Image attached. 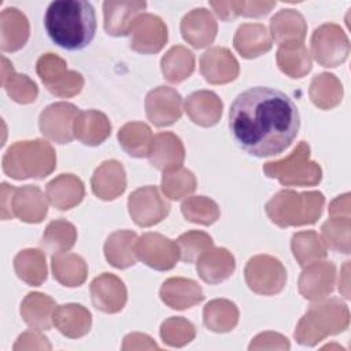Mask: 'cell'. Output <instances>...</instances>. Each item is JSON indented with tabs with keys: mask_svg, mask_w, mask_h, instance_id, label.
Wrapping results in <instances>:
<instances>
[{
	"mask_svg": "<svg viewBox=\"0 0 351 351\" xmlns=\"http://www.w3.org/2000/svg\"><path fill=\"white\" fill-rule=\"evenodd\" d=\"M300 117L292 99L276 88L254 86L233 100L229 130L237 145L256 158L284 152L296 138Z\"/></svg>",
	"mask_w": 351,
	"mask_h": 351,
	"instance_id": "obj_1",
	"label": "cell"
},
{
	"mask_svg": "<svg viewBox=\"0 0 351 351\" xmlns=\"http://www.w3.org/2000/svg\"><path fill=\"white\" fill-rule=\"evenodd\" d=\"M44 26L58 47L69 51L82 49L96 33L95 8L84 0L52 1L45 11Z\"/></svg>",
	"mask_w": 351,
	"mask_h": 351,
	"instance_id": "obj_2",
	"label": "cell"
},
{
	"mask_svg": "<svg viewBox=\"0 0 351 351\" xmlns=\"http://www.w3.org/2000/svg\"><path fill=\"white\" fill-rule=\"evenodd\" d=\"M324 203L321 192L281 191L266 204V213L274 223L282 228L314 223L322 213Z\"/></svg>",
	"mask_w": 351,
	"mask_h": 351,
	"instance_id": "obj_3",
	"label": "cell"
},
{
	"mask_svg": "<svg viewBox=\"0 0 351 351\" xmlns=\"http://www.w3.org/2000/svg\"><path fill=\"white\" fill-rule=\"evenodd\" d=\"M52 147L41 140L19 141L10 147L3 158V170L12 178H43L55 167Z\"/></svg>",
	"mask_w": 351,
	"mask_h": 351,
	"instance_id": "obj_4",
	"label": "cell"
},
{
	"mask_svg": "<svg viewBox=\"0 0 351 351\" xmlns=\"http://www.w3.org/2000/svg\"><path fill=\"white\" fill-rule=\"evenodd\" d=\"M308 144L300 141L288 158L266 163L263 171L270 178H278L282 185H315L321 181V169L308 160Z\"/></svg>",
	"mask_w": 351,
	"mask_h": 351,
	"instance_id": "obj_5",
	"label": "cell"
},
{
	"mask_svg": "<svg viewBox=\"0 0 351 351\" xmlns=\"http://www.w3.org/2000/svg\"><path fill=\"white\" fill-rule=\"evenodd\" d=\"M248 287L256 293H278L285 284L287 273L281 262L267 255H259L248 261L245 267Z\"/></svg>",
	"mask_w": 351,
	"mask_h": 351,
	"instance_id": "obj_6",
	"label": "cell"
},
{
	"mask_svg": "<svg viewBox=\"0 0 351 351\" xmlns=\"http://www.w3.org/2000/svg\"><path fill=\"white\" fill-rule=\"evenodd\" d=\"M313 55L325 67H336L348 55V38L343 30L333 23L322 25L315 29L311 38Z\"/></svg>",
	"mask_w": 351,
	"mask_h": 351,
	"instance_id": "obj_7",
	"label": "cell"
},
{
	"mask_svg": "<svg viewBox=\"0 0 351 351\" xmlns=\"http://www.w3.org/2000/svg\"><path fill=\"white\" fill-rule=\"evenodd\" d=\"M37 73L53 95L71 96L81 90V74L67 71L66 63L53 53H47L38 59Z\"/></svg>",
	"mask_w": 351,
	"mask_h": 351,
	"instance_id": "obj_8",
	"label": "cell"
},
{
	"mask_svg": "<svg viewBox=\"0 0 351 351\" xmlns=\"http://www.w3.org/2000/svg\"><path fill=\"white\" fill-rule=\"evenodd\" d=\"M170 204L159 195L156 186H144L129 196V213L140 226L158 223L167 215Z\"/></svg>",
	"mask_w": 351,
	"mask_h": 351,
	"instance_id": "obj_9",
	"label": "cell"
},
{
	"mask_svg": "<svg viewBox=\"0 0 351 351\" xmlns=\"http://www.w3.org/2000/svg\"><path fill=\"white\" fill-rule=\"evenodd\" d=\"M136 255L149 267L156 270L171 269L178 258L177 244L158 233H145L134 247Z\"/></svg>",
	"mask_w": 351,
	"mask_h": 351,
	"instance_id": "obj_10",
	"label": "cell"
},
{
	"mask_svg": "<svg viewBox=\"0 0 351 351\" xmlns=\"http://www.w3.org/2000/svg\"><path fill=\"white\" fill-rule=\"evenodd\" d=\"M78 114V108L69 103L47 107L40 115L41 133L59 144L70 143L74 137V121Z\"/></svg>",
	"mask_w": 351,
	"mask_h": 351,
	"instance_id": "obj_11",
	"label": "cell"
},
{
	"mask_svg": "<svg viewBox=\"0 0 351 351\" xmlns=\"http://www.w3.org/2000/svg\"><path fill=\"white\" fill-rule=\"evenodd\" d=\"M130 48L144 53L160 51L167 40V30L163 21L151 14L140 15L130 29Z\"/></svg>",
	"mask_w": 351,
	"mask_h": 351,
	"instance_id": "obj_12",
	"label": "cell"
},
{
	"mask_svg": "<svg viewBox=\"0 0 351 351\" xmlns=\"http://www.w3.org/2000/svg\"><path fill=\"white\" fill-rule=\"evenodd\" d=\"M147 115L156 126H167L181 117V96L166 86H159L147 95Z\"/></svg>",
	"mask_w": 351,
	"mask_h": 351,
	"instance_id": "obj_13",
	"label": "cell"
},
{
	"mask_svg": "<svg viewBox=\"0 0 351 351\" xmlns=\"http://www.w3.org/2000/svg\"><path fill=\"white\" fill-rule=\"evenodd\" d=\"M200 71L206 81L223 84L236 78L239 64L226 48H211L200 58Z\"/></svg>",
	"mask_w": 351,
	"mask_h": 351,
	"instance_id": "obj_14",
	"label": "cell"
},
{
	"mask_svg": "<svg viewBox=\"0 0 351 351\" xmlns=\"http://www.w3.org/2000/svg\"><path fill=\"white\" fill-rule=\"evenodd\" d=\"M90 292L92 302L96 308L106 313H117L122 310L126 302V289L123 282L108 273L93 280Z\"/></svg>",
	"mask_w": 351,
	"mask_h": 351,
	"instance_id": "obj_15",
	"label": "cell"
},
{
	"mask_svg": "<svg viewBox=\"0 0 351 351\" xmlns=\"http://www.w3.org/2000/svg\"><path fill=\"white\" fill-rule=\"evenodd\" d=\"M147 7L145 1H104V29L111 36H125L137 16Z\"/></svg>",
	"mask_w": 351,
	"mask_h": 351,
	"instance_id": "obj_16",
	"label": "cell"
},
{
	"mask_svg": "<svg viewBox=\"0 0 351 351\" xmlns=\"http://www.w3.org/2000/svg\"><path fill=\"white\" fill-rule=\"evenodd\" d=\"M148 159L152 166L163 171L178 169L184 160L181 140L169 132L156 134L152 140Z\"/></svg>",
	"mask_w": 351,
	"mask_h": 351,
	"instance_id": "obj_17",
	"label": "cell"
},
{
	"mask_svg": "<svg viewBox=\"0 0 351 351\" xmlns=\"http://www.w3.org/2000/svg\"><path fill=\"white\" fill-rule=\"evenodd\" d=\"M126 178L121 163L104 162L92 177V189L103 200H112L125 191Z\"/></svg>",
	"mask_w": 351,
	"mask_h": 351,
	"instance_id": "obj_18",
	"label": "cell"
},
{
	"mask_svg": "<svg viewBox=\"0 0 351 351\" xmlns=\"http://www.w3.org/2000/svg\"><path fill=\"white\" fill-rule=\"evenodd\" d=\"M162 300L171 308L184 310L203 300V292L197 282L185 278H170L160 289Z\"/></svg>",
	"mask_w": 351,
	"mask_h": 351,
	"instance_id": "obj_19",
	"label": "cell"
},
{
	"mask_svg": "<svg viewBox=\"0 0 351 351\" xmlns=\"http://www.w3.org/2000/svg\"><path fill=\"white\" fill-rule=\"evenodd\" d=\"M234 270V258L225 248L207 250L197 262L200 277L210 284H217L232 276Z\"/></svg>",
	"mask_w": 351,
	"mask_h": 351,
	"instance_id": "obj_20",
	"label": "cell"
},
{
	"mask_svg": "<svg viewBox=\"0 0 351 351\" xmlns=\"http://www.w3.org/2000/svg\"><path fill=\"white\" fill-rule=\"evenodd\" d=\"M185 110L195 123L202 126H213L221 117L222 103L215 93L199 90L186 99Z\"/></svg>",
	"mask_w": 351,
	"mask_h": 351,
	"instance_id": "obj_21",
	"label": "cell"
},
{
	"mask_svg": "<svg viewBox=\"0 0 351 351\" xmlns=\"http://www.w3.org/2000/svg\"><path fill=\"white\" fill-rule=\"evenodd\" d=\"M15 215L25 222H40L47 214V203L43 192L34 185H26L15 189V196L11 199Z\"/></svg>",
	"mask_w": 351,
	"mask_h": 351,
	"instance_id": "obj_22",
	"label": "cell"
},
{
	"mask_svg": "<svg viewBox=\"0 0 351 351\" xmlns=\"http://www.w3.org/2000/svg\"><path fill=\"white\" fill-rule=\"evenodd\" d=\"M74 134L84 144L97 145L111 133V125L107 117L97 111L80 112L74 121Z\"/></svg>",
	"mask_w": 351,
	"mask_h": 351,
	"instance_id": "obj_23",
	"label": "cell"
},
{
	"mask_svg": "<svg viewBox=\"0 0 351 351\" xmlns=\"http://www.w3.org/2000/svg\"><path fill=\"white\" fill-rule=\"evenodd\" d=\"M181 32L182 37L191 43L192 45L196 41L197 32L200 37V48L208 45L213 43L217 34V23L213 18V15L204 10V8H196L192 10L188 15L182 18L181 22Z\"/></svg>",
	"mask_w": 351,
	"mask_h": 351,
	"instance_id": "obj_24",
	"label": "cell"
},
{
	"mask_svg": "<svg viewBox=\"0 0 351 351\" xmlns=\"http://www.w3.org/2000/svg\"><path fill=\"white\" fill-rule=\"evenodd\" d=\"M271 34L280 45L289 43H303L306 23L303 16L293 10H282L270 22Z\"/></svg>",
	"mask_w": 351,
	"mask_h": 351,
	"instance_id": "obj_25",
	"label": "cell"
},
{
	"mask_svg": "<svg viewBox=\"0 0 351 351\" xmlns=\"http://www.w3.org/2000/svg\"><path fill=\"white\" fill-rule=\"evenodd\" d=\"M49 202L59 210H69L78 204L84 196L82 182L71 174H62L47 185Z\"/></svg>",
	"mask_w": 351,
	"mask_h": 351,
	"instance_id": "obj_26",
	"label": "cell"
},
{
	"mask_svg": "<svg viewBox=\"0 0 351 351\" xmlns=\"http://www.w3.org/2000/svg\"><path fill=\"white\" fill-rule=\"evenodd\" d=\"M234 47L244 58H255L271 48L266 27L259 23L241 25L234 36Z\"/></svg>",
	"mask_w": 351,
	"mask_h": 351,
	"instance_id": "obj_27",
	"label": "cell"
},
{
	"mask_svg": "<svg viewBox=\"0 0 351 351\" xmlns=\"http://www.w3.org/2000/svg\"><path fill=\"white\" fill-rule=\"evenodd\" d=\"M29 37V23L16 8L1 12V49L16 51L25 45Z\"/></svg>",
	"mask_w": 351,
	"mask_h": 351,
	"instance_id": "obj_28",
	"label": "cell"
},
{
	"mask_svg": "<svg viewBox=\"0 0 351 351\" xmlns=\"http://www.w3.org/2000/svg\"><path fill=\"white\" fill-rule=\"evenodd\" d=\"M136 234L129 230L112 233L104 245L107 261L119 269L133 266L136 263Z\"/></svg>",
	"mask_w": 351,
	"mask_h": 351,
	"instance_id": "obj_29",
	"label": "cell"
},
{
	"mask_svg": "<svg viewBox=\"0 0 351 351\" xmlns=\"http://www.w3.org/2000/svg\"><path fill=\"white\" fill-rule=\"evenodd\" d=\"M118 138L123 149L134 158L148 156L154 140L151 129L145 123L140 122H132L125 125L119 130Z\"/></svg>",
	"mask_w": 351,
	"mask_h": 351,
	"instance_id": "obj_30",
	"label": "cell"
},
{
	"mask_svg": "<svg viewBox=\"0 0 351 351\" xmlns=\"http://www.w3.org/2000/svg\"><path fill=\"white\" fill-rule=\"evenodd\" d=\"M280 69L292 78H300L311 69V60L303 43L282 44L277 52Z\"/></svg>",
	"mask_w": 351,
	"mask_h": 351,
	"instance_id": "obj_31",
	"label": "cell"
},
{
	"mask_svg": "<svg viewBox=\"0 0 351 351\" xmlns=\"http://www.w3.org/2000/svg\"><path fill=\"white\" fill-rule=\"evenodd\" d=\"M55 303L47 295L34 292L29 293L23 300L21 307V314L26 324L36 326L37 329H49L51 328V313Z\"/></svg>",
	"mask_w": 351,
	"mask_h": 351,
	"instance_id": "obj_32",
	"label": "cell"
},
{
	"mask_svg": "<svg viewBox=\"0 0 351 351\" xmlns=\"http://www.w3.org/2000/svg\"><path fill=\"white\" fill-rule=\"evenodd\" d=\"M14 266L18 277L30 285H40L47 278L45 258L37 250L21 251L15 256Z\"/></svg>",
	"mask_w": 351,
	"mask_h": 351,
	"instance_id": "obj_33",
	"label": "cell"
},
{
	"mask_svg": "<svg viewBox=\"0 0 351 351\" xmlns=\"http://www.w3.org/2000/svg\"><path fill=\"white\" fill-rule=\"evenodd\" d=\"M333 280H335V265L332 262L313 263L308 266L300 277L299 289L304 295L306 299L318 300L317 295V284L321 282L328 289H333Z\"/></svg>",
	"mask_w": 351,
	"mask_h": 351,
	"instance_id": "obj_34",
	"label": "cell"
},
{
	"mask_svg": "<svg viewBox=\"0 0 351 351\" xmlns=\"http://www.w3.org/2000/svg\"><path fill=\"white\" fill-rule=\"evenodd\" d=\"M193 55L182 47H173L162 59V71L171 82H180L193 71Z\"/></svg>",
	"mask_w": 351,
	"mask_h": 351,
	"instance_id": "obj_35",
	"label": "cell"
},
{
	"mask_svg": "<svg viewBox=\"0 0 351 351\" xmlns=\"http://www.w3.org/2000/svg\"><path fill=\"white\" fill-rule=\"evenodd\" d=\"M75 236V229L71 223L58 219L47 226L41 244L51 254H62L74 245Z\"/></svg>",
	"mask_w": 351,
	"mask_h": 351,
	"instance_id": "obj_36",
	"label": "cell"
},
{
	"mask_svg": "<svg viewBox=\"0 0 351 351\" xmlns=\"http://www.w3.org/2000/svg\"><path fill=\"white\" fill-rule=\"evenodd\" d=\"M53 277L67 287H80L86 277V266L82 258L77 255L53 256Z\"/></svg>",
	"mask_w": 351,
	"mask_h": 351,
	"instance_id": "obj_37",
	"label": "cell"
},
{
	"mask_svg": "<svg viewBox=\"0 0 351 351\" xmlns=\"http://www.w3.org/2000/svg\"><path fill=\"white\" fill-rule=\"evenodd\" d=\"M236 322V306L228 300H213L204 307V325L214 332L232 330Z\"/></svg>",
	"mask_w": 351,
	"mask_h": 351,
	"instance_id": "obj_38",
	"label": "cell"
},
{
	"mask_svg": "<svg viewBox=\"0 0 351 351\" xmlns=\"http://www.w3.org/2000/svg\"><path fill=\"white\" fill-rule=\"evenodd\" d=\"M292 251L300 266L326 256V248L315 232H302L292 237Z\"/></svg>",
	"mask_w": 351,
	"mask_h": 351,
	"instance_id": "obj_39",
	"label": "cell"
},
{
	"mask_svg": "<svg viewBox=\"0 0 351 351\" xmlns=\"http://www.w3.org/2000/svg\"><path fill=\"white\" fill-rule=\"evenodd\" d=\"M184 217L195 223L210 225L219 217V208L211 199L204 196H195L185 200L181 206Z\"/></svg>",
	"mask_w": 351,
	"mask_h": 351,
	"instance_id": "obj_40",
	"label": "cell"
},
{
	"mask_svg": "<svg viewBox=\"0 0 351 351\" xmlns=\"http://www.w3.org/2000/svg\"><path fill=\"white\" fill-rule=\"evenodd\" d=\"M176 244L181 261L192 263L197 261L202 254H204L213 245V239L204 232L192 230L181 234Z\"/></svg>",
	"mask_w": 351,
	"mask_h": 351,
	"instance_id": "obj_41",
	"label": "cell"
},
{
	"mask_svg": "<svg viewBox=\"0 0 351 351\" xmlns=\"http://www.w3.org/2000/svg\"><path fill=\"white\" fill-rule=\"evenodd\" d=\"M195 185V177L186 169H181L173 173H165L162 178L163 192L173 200H178L182 196L193 192Z\"/></svg>",
	"mask_w": 351,
	"mask_h": 351,
	"instance_id": "obj_42",
	"label": "cell"
},
{
	"mask_svg": "<svg viewBox=\"0 0 351 351\" xmlns=\"http://www.w3.org/2000/svg\"><path fill=\"white\" fill-rule=\"evenodd\" d=\"M4 88L18 103L34 101L37 96V86L27 78V75H15L12 73L10 77V84H5Z\"/></svg>",
	"mask_w": 351,
	"mask_h": 351,
	"instance_id": "obj_43",
	"label": "cell"
},
{
	"mask_svg": "<svg viewBox=\"0 0 351 351\" xmlns=\"http://www.w3.org/2000/svg\"><path fill=\"white\" fill-rule=\"evenodd\" d=\"M322 233L329 247L337 251H343L344 254H350V230H344L339 233L337 222L335 219H330L324 223Z\"/></svg>",
	"mask_w": 351,
	"mask_h": 351,
	"instance_id": "obj_44",
	"label": "cell"
},
{
	"mask_svg": "<svg viewBox=\"0 0 351 351\" xmlns=\"http://www.w3.org/2000/svg\"><path fill=\"white\" fill-rule=\"evenodd\" d=\"M276 5V1H244L243 4V11L241 14L245 16H261V15H266L273 7Z\"/></svg>",
	"mask_w": 351,
	"mask_h": 351,
	"instance_id": "obj_45",
	"label": "cell"
}]
</instances>
